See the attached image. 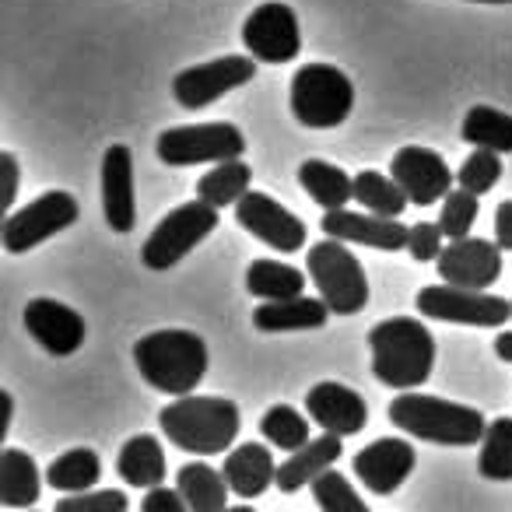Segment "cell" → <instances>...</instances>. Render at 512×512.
<instances>
[{
  "label": "cell",
  "instance_id": "obj_13",
  "mask_svg": "<svg viewBox=\"0 0 512 512\" xmlns=\"http://www.w3.org/2000/svg\"><path fill=\"white\" fill-rule=\"evenodd\" d=\"M235 221H239L253 239L278 249V253H299V249L306 246V225H302L288 207H281L278 200L260 190H249L246 197L235 204Z\"/></svg>",
  "mask_w": 512,
  "mask_h": 512
},
{
  "label": "cell",
  "instance_id": "obj_19",
  "mask_svg": "<svg viewBox=\"0 0 512 512\" xmlns=\"http://www.w3.org/2000/svg\"><path fill=\"white\" fill-rule=\"evenodd\" d=\"M306 411L323 432H334V435H341V439L358 435L369 425L365 397H358L351 386L334 383V379H323V383H316L313 390L306 393Z\"/></svg>",
  "mask_w": 512,
  "mask_h": 512
},
{
  "label": "cell",
  "instance_id": "obj_27",
  "mask_svg": "<svg viewBox=\"0 0 512 512\" xmlns=\"http://www.w3.org/2000/svg\"><path fill=\"white\" fill-rule=\"evenodd\" d=\"M299 183L323 211H344L348 200H355V179L341 165H330L323 158H309L299 165Z\"/></svg>",
  "mask_w": 512,
  "mask_h": 512
},
{
  "label": "cell",
  "instance_id": "obj_21",
  "mask_svg": "<svg viewBox=\"0 0 512 512\" xmlns=\"http://www.w3.org/2000/svg\"><path fill=\"white\" fill-rule=\"evenodd\" d=\"M225 481L232 495L239 498H260L271 484H278V463H274L271 449L260 442H242L225 456Z\"/></svg>",
  "mask_w": 512,
  "mask_h": 512
},
{
  "label": "cell",
  "instance_id": "obj_23",
  "mask_svg": "<svg viewBox=\"0 0 512 512\" xmlns=\"http://www.w3.org/2000/svg\"><path fill=\"white\" fill-rule=\"evenodd\" d=\"M330 309L323 299H309V295H295V299L281 302H260L253 309V327L264 334H288V330H320L327 327Z\"/></svg>",
  "mask_w": 512,
  "mask_h": 512
},
{
  "label": "cell",
  "instance_id": "obj_29",
  "mask_svg": "<svg viewBox=\"0 0 512 512\" xmlns=\"http://www.w3.org/2000/svg\"><path fill=\"white\" fill-rule=\"evenodd\" d=\"M463 141L474 148L495 151V155H512V116L495 106H474L463 116L460 127Z\"/></svg>",
  "mask_w": 512,
  "mask_h": 512
},
{
  "label": "cell",
  "instance_id": "obj_28",
  "mask_svg": "<svg viewBox=\"0 0 512 512\" xmlns=\"http://www.w3.org/2000/svg\"><path fill=\"white\" fill-rule=\"evenodd\" d=\"M246 288L260 302L295 299L306 292V274L292 264H281V260H253L246 271Z\"/></svg>",
  "mask_w": 512,
  "mask_h": 512
},
{
  "label": "cell",
  "instance_id": "obj_11",
  "mask_svg": "<svg viewBox=\"0 0 512 512\" xmlns=\"http://www.w3.org/2000/svg\"><path fill=\"white\" fill-rule=\"evenodd\" d=\"M256 78V60L253 57H218L207 64L186 67L172 81V95L183 109H207L218 102L221 95L235 92V88L249 85Z\"/></svg>",
  "mask_w": 512,
  "mask_h": 512
},
{
  "label": "cell",
  "instance_id": "obj_4",
  "mask_svg": "<svg viewBox=\"0 0 512 512\" xmlns=\"http://www.w3.org/2000/svg\"><path fill=\"white\" fill-rule=\"evenodd\" d=\"M390 421L400 432L414 435L421 442H435V446H477L488 432V421L477 407L453 404L442 397H425V393L411 390L393 397Z\"/></svg>",
  "mask_w": 512,
  "mask_h": 512
},
{
  "label": "cell",
  "instance_id": "obj_3",
  "mask_svg": "<svg viewBox=\"0 0 512 512\" xmlns=\"http://www.w3.org/2000/svg\"><path fill=\"white\" fill-rule=\"evenodd\" d=\"M165 439L183 453H228L239 439V407L225 397H176L158 411Z\"/></svg>",
  "mask_w": 512,
  "mask_h": 512
},
{
  "label": "cell",
  "instance_id": "obj_24",
  "mask_svg": "<svg viewBox=\"0 0 512 512\" xmlns=\"http://www.w3.org/2000/svg\"><path fill=\"white\" fill-rule=\"evenodd\" d=\"M116 470L130 488H158L165 481V449L158 435H134L123 442L120 456H116Z\"/></svg>",
  "mask_w": 512,
  "mask_h": 512
},
{
  "label": "cell",
  "instance_id": "obj_5",
  "mask_svg": "<svg viewBox=\"0 0 512 512\" xmlns=\"http://www.w3.org/2000/svg\"><path fill=\"white\" fill-rule=\"evenodd\" d=\"M355 109V85L334 64H302L292 78V116L302 127H341Z\"/></svg>",
  "mask_w": 512,
  "mask_h": 512
},
{
  "label": "cell",
  "instance_id": "obj_33",
  "mask_svg": "<svg viewBox=\"0 0 512 512\" xmlns=\"http://www.w3.org/2000/svg\"><path fill=\"white\" fill-rule=\"evenodd\" d=\"M477 470L488 481H512V418L488 421V432L481 439V453H477Z\"/></svg>",
  "mask_w": 512,
  "mask_h": 512
},
{
  "label": "cell",
  "instance_id": "obj_6",
  "mask_svg": "<svg viewBox=\"0 0 512 512\" xmlns=\"http://www.w3.org/2000/svg\"><path fill=\"white\" fill-rule=\"evenodd\" d=\"M309 278H313L320 299L327 302L330 313L337 316H355L369 302V278L365 267L358 264V256L348 249V242L323 239L309 246Z\"/></svg>",
  "mask_w": 512,
  "mask_h": 512
},
{
  "label": "cell",
  "instance_id": "obj_17",
  "mask_svg": "<svg viewBox=\"0 0 512 512\" xmlns=\"http://www.w3.org/2000/svg\"><path fill=\"white\" fill-rule=\"evenodd\" d=\"M323 232H327V239L372 246L383 253L407 249V239H411V225H400V218H379V214L348 211V207L323 214Z\"/></svg>",
  "mask_w": 512,
  "mask_h": 512
},
{
  "label": "cell",
  "instance_id": "obj_40",
  "mask_svg": "<svg viewBox=\"0 0 512 512\" xmlns=\"http://www.w3.org/2000/svg\"><path fill=\"white\" fill-rule=\"evenodd\" d=\"M141 512H190V505H186L179 488L158 484V488H148V495H144V502H141Z\"/></svg>",
  "mask_w": 512,
  "mask_h": 512
},
{
  "label": "cell",
  "instance_id": "obj_26",
  "mask_svg": "<svg viewBox=\"0 0 512 512\" xmlns=\"http://www.w3.org/2000/svg\"><path fill=\"white\" fill-rule=\"evenodd\" d=\"M43 495V477L29 453L4 449L0 453V502L8 509H32Z\"/></svg>",
  "mask_w": 512,
  "mask_h": 512
},
{
  "label": "cell",
  "instance_id": "obj_8",
  "mask_svg": "<svg viewBox=\"0 0 512 512\" xmlns=\"http://www.w3.org/2000/svg\"><path fill=\"white\" fill-rule=\"evenodd\" d=\"M158 158L165 165H221L235 162L246 151V137L235 123H197V127H169L158 134Z\"/></svg>",
  "mask_w": 512,
  "mask_h": 512
},
{
  "label": "cell",
  "instance_id": "obj_1",
  "mask_svg": "<svg viewBox=\"0 0 512 512\" xmlns=\"http://www.w3.org/2000/svg\"><path fill=\"white\" fill-rule=\"evenodd\" d=\"M372 372L383 386L411 393L428 383L435 369V337L421 320L393 316L369 330Z\"/></svg>",
  "mask_w": 512,
  "mask_h": 512
},
{
  "label": "cell",
  "instance_id": "obj_45",
  "mask_svg": "<svg viewBox=\"0 0 512 512\" xmlns=\"http://www.w3.org/2000/svg\"><path fill=\"white\" fill-rule=\"evenodd\" d=\"M228 512H256V509H249V505H228Z\"/></svg>",
  "mask_w": 512,
  "mask_h": 512
},
{
  "label": "cell",
  "instance_id": "obj_10",
  "mask_svg": "<svg viewBox=\"0 0 512 512\" xmlns=\"http://www.w3.org/2000/svg\"><path fill=\"white\" fill-rule=\"evenodd\" d=\"M421 316L442 323H460V327H505L512 320V302L498 299L488 292H474V288H456V285H432L421 288L414 299Z\"/></svg>",
  "mask_w": 512,
  "mask_h": 512
},
{
  "label": "cell",
  "instance_id": "obj_39",
  "mask_svg": "<svg viewBox=\"0 0 512 512\" xmlns=\"http://www.w3.org/2000/svg\"><path fill=\"white\" fill-rule=\"evenodd\" d=\"M442 249H446V235H442L439 221H421V225H411L407 253H411L418 264H432V260H439Z\"/></svg>",
  "mask_w": 512,
  "mask_h": 512
},
{
  "label": "cell",
  "instance_id": "obj_25",
  "mask_svg": "<svg viewBox=\"0 0 512 512\" xmlns=\"http://www.w3.org/2000/svg\"><path fill=\"white\" fill-rule=\"evenodd\" d=\"M176 488L183 491L190 512H228V481L204 460H190L176 470Z\"/></svg>",
  "mask_w": 512,
  "mask_h": 512
},
{
  "label": "cell",
  "instance_id": "obj_42",
  "mask_svg": "<svg viewBox=\"0 0 512 512\" xmlns=\"http://www.w3.org/2000/svg\"><path fill=\"white\" fill-rule=\"evenodd\" d=\"M495 242L502 246V253H512V200H502L495 211Z\"/></svg>",
  "mask_w": 512,
  "mask_h": 512
},
{
  "label": "cell",
  "instance_id": "obj_34",
  "mask_svg": "<svg viewBox=\"0 0 512 512\" xmlns=\"http://www.w3.org/2000/svg\"><path fill=\"white\" fill-rule=\"evenodd\" d=\"M260 432L271 446L285 449V453H299L309 442V421L295 411L292 404H274L271 411L260 418Z\"/></svg>",
  "mask_w": 512,
  "mask_h": 512
},
{
  "label": "cell",
  "instance_id": "obj_44",
  "mask_svg": "<svg viewBox=\"0 0 512 512\" xmlns=\"http://www.w3.org/2000/svg\"><path fill=\"white\" fill-rule=\"evenodd\" d=\"M0 400H4V425H0V439H4L11 428V418H15V400H11V393H0Z\"/></svg>",
  "mask_w": 512,
  "mask_h": 512
},
{
  "label": "cell",
  "instance_id": "obj_38",
  "mask_svg": "<svg viewBox=\"0 0 512 512\" xmlns=\"http://www.w3.org/2000/svg\"><path fill=\"white\" fill-rule=\"evenodd\" d=\"M130 498L120 488L81 491V495H64L57 502V512H127Z\"/></svg>",
  "mask_w": 512,
  "mask_h": 512
},
{
  "label": "cell",
  "instance_id": "obj_41",
  "mask_svg": "<svg viewBox=\"0 0 512 512\" xmlns=\"http://www.w3.org/2000/svg\"><path fill=\"white\" fill-rule=\"evenodd\" d=\"M0 176H4V193H0V204L11 207L18 200V158L11 151L0 155Z\"/></svg>",
  "mask_w": 512,
  "mask_h": 512
},
{
  "label": "cell",
  "instance_id": "obj_35",
  "mask_svg": "<svg viewBox=\"0 0 512 512\" xmlns=\"http://www.w3.org/2000/svg\"><path fill=\"white\" fill-rule=\"evenodd\" d=\"M313 498L323 512H372L341 470H327L323 477H316Z\"/></svg>",
  "mask_w": 512,
  "mask_h": 512
},
{
  "label": "cell",
  "instance_id": "obj_12",
  "mask_svg": "<svg viewBox=\"0 0 512 512\" xmlns=\"http://www.w3.org/2000/svg\"><path fill=\"white\" fill-rule=\"evenodd\" d=\"M242 43H246L249 57L264 60V64H288L299 57L302 50V32L299 15L281 0H267L242 25Z\"/></svg>",
  "mask_w": 512,
  "mask_h": 512
},
{
  "label": "cell",
  "instance_id": "obj_22",
  "mask_svg": "<svg viewBox=\"0 0 512 512\" xmlns=\"http://www.w3.org/2000/svg\"><path fill=\"white\" fill-rule=\"evenodd\" d=\"M341 453H344L341 435L323 432L320 439H309L299 453H292L278 467V488L285 491V495H295L299 488L313 484L316 477H323L327 470H334V463L341 460Z\"/></svg>",
  "mask_w": 512,
  "mask_h": 512
},
{
  "label": "cell",
  "instance_id": "obj_30",
  "mask_svg": "<svg viewBox=\"0 0 512 512\" xmlns=\"http://www.w3.org/2000/svg\"><path fill=\"white\" fill-rule=\"evenodd\" d=\"M99 477H102V460L95 449H67V453L57 456V460L50 463V470H46L50 488L64 491V495L92 491Z\"/></svg>",
  "mask_w": 512,
  "mask_h": 512
},
{
  "label": "cell",
  "instance_id": "obj_14",
  "mask_svg": "<svg viewBox=\"0 0 512 512\" xmlns=\"http://www.w3.org/2000/svg\"><path fill=\"white\" fill-rule=\"evenodd\" d=\"M390 176L397 179V186L407 193V200L418 207H428L435 200H446L453 193L456 172H449L446 158L432 148L421 144H407L393 155Z\"/></svg>",
  "mask_w": 512,
  "mask_h": 512
},
{
  "label": "cell",
  "instance_id": "obj_46",
  "mask_svg": "<svg viewBox=\"0 0 512 512\" xmlns=\"http://www.w3.org/2000/svg\"><path fill=\"white\" fill-rule=\"evenodd\" d=\"M474 4H512V0H474Z\"/></svg>",
  "mask_w": 512,
  "mask_h": 512
},
{
  "label": "cell",
  "instance_id": "obj_20",
  "mask_svg": "<svg viewBox=\"0 0 512 512\" xmlns=\"http://www.w3.org/2000/svg\"><path fill=\"white\" fill-rule=\"evenodd\" d=\"M25 327L50 355L67 358L85 344V320L57 299H32L25 306Z\"/></svg>",
  "mask_w": 512,
  "mask_h": 512
},
{
  "label": "cell",
  "instance_id": "obj_32",
  "mask_svg": "<svg viewBox=\"0 0 512 512\" xmlns=\"http://www.w3.org/2000/svg\"><path fill=\"white\" fill-rule=\"evenodd\" d=\"M355 200L362 204V211L379 214V218H400L404 207L411 204L407 193L397 186V179L376 169H362L355 176Z\"/></svg>",
  "mask_w": 512,
  "mask_h": 512
},
{
  "label": "cell",
  "instance_id": "obj_9",
  "mask_svg": "<svg viewBox=\"0 0 512 512\" xmlns=\"http://www.w3.org/2000/svg\"><path fill=\"white\" fill-rule=\"evenodd\" d=\"M78 214H81V207L71 193L50 190V193L29 200L25 207H18V211H11L8 218H4L0 242H4V249L15 253V256L29 253V249L43 246V242L53 239L57 232L71 228L74 221H78Z\"/></svg>",
  "mask_w": 512,
  "mask_h": 512
},
{
  "label": "cell",
  "instance_id": "obj_2",
  "mask_svg": "<svg viewBox=\"0 0 512 512\" xmlns=\"http://www.w3.org/2000/svg\"><path fill=\"white\" fill-rule=\"evenodd\" d=\"M144 383L169 397H190L207 376V344L193 330H155L134 344Z\"/></svg>",
  "mask_w": 512,
  "mask_h": 512
},
{
  "label": "cell",
  "instance_id": "obj_15",
  "mask_svg": "<svg viewBox=\"0 0 512 512\" xmlns=\"http://www.w3.org/2000/svg\"><path fill=\"white\" fill-rule=\"evenodd\" d=\"M435 267H439V278L446 281V285L484 292V288L495 285L498 274H502V246L467 235V239L449 242L439 260H435Z\"/></svg>",
  "mask_w": 512,
  "mask_h": 512
},
{
  "label": "cell",
  "instance_id": "obj_36",
  "mask_svg": "<svg viewBox=\"0 0 512 512\" xmlns=\"http://www.w3.org/2000/svg\"><path fill=\"white\" fill-rule=\"evenodd\" d=\"M477 211H481V200L467 190H453L446 200H442V214H439V228L449 242L467 239L470 228L477 221Z\"/></svg>",
  "mask_w": 512,
  "mask_h": 512
},
{
  "label": "cell",
  "instance_id": "obj_47",
  "mask_svg": "<svg viewBox=\"0 0 512 512\" xmlns=\"http://www.w3.org/2000/svg\"><path fill=\"white\" fill-rule=\"evenodd\" d=\"M509 302H512V299H509Z\"/></svg>",
  "mask_w": 512,
  "mask_h": 512
},
{
  "label": "cell",
  "instance_id": "obj_18",
  "mask_svg": "<svg viewBox=\"0 0 512 512\" xmlns=\"http://www.w3.org/2000/svg\"><path fill=\"white\" fill-rule=\"evenodd\" d=\"M102 214L113 232H130L137 225L134 151L127 144H109L102 155Z\"/></svg>",
  "mask_w": 512,
  "mask_h": 512
},
{
  "label": "cell",
  "instance_id": "obj_16",
  "mask_svg": "<svg viewBox=\"0 0 512 512\" xmlns=\"http://www.w3.org/2000/svg\"><path fill=\"white\" fill-rule=\"evenodd\" d=\"M414 463H418V453H414L411 442L390 435V439H376L362 453H355L351 467L372 495H393L414 474Z\"/></svg>",
  "mask_w": 512,
  "mask_h": 512
},
{
  "label": "cell",
  "instance_id": "obj_37",
  "mask_svg": "<svg viewBox=\"0 0 512 512\" xmlns=\"http://www.w3.org/2000/svg\"><path fill=\"white\" fill-rule=\"evenodd\" d=\"M498 179H502V155H495V151H484V148H474V155H470L467 162L460 165V172H456V183H460V190L474 193V197L488 193Z\"/></svg>",
  "mask_w": 512,
  "mask_h": 512
},
{
  "label": "cell",
  "instance_id": "obj_43",
  "mask_svg": "<svg viewBox=\"0 0 512 512\" xmlns=\"http://www.w3.org/2000/svg\"><path fill=\"white\" fill-rule=\"evenodd\" d=\"M495 355L502 358V362H512V330L495 337Z\"/></svg>",
  "mask_w": 512,
  "mask_h": 512
},
{
  "label": "cell",
  "instance_id": "obj_31",
  "mask_svg": "<svg viewBox=\"0 0 512 512\" xmlns=\"http://www.w3.org/2000/svg\"><path fill=\"white\" fill-rule=\"evenodd\" d=\"M249 183H253V169H249L242 158L221 162L197 179V200H204V204H211V207L239 204L249 193Z\"/></svg>",
  "mask_w": 512,
  "mask_h": 512
},
{
  "label": "cell",
  "instance_id": "obj_7",
  "mask_svg": "<svg viewBox=\"0 0 512 512\" xmlns=\"http://www.w3.org/2000/svg\"><path fill=\"white\" fill-rule=\"evenodd\" d=\"M218 207L204 204V200H190V204L176 207L158 221V228L148 235L141 246V260L148 271H169L183 260L190 249H197L207 235L218 228Z\"/></svg>",
  "mask_w": 512,
  "mask_h": 512
}]
</instances>
